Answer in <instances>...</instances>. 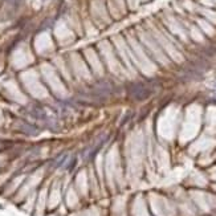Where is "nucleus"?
<instances>
[{
	"mask_svg": "<svg viewBox=\"0 0 216 216\" xmlns=\"http://www.w3.org/2000/svg\"><path fill=\"white\" fill-rule=\"evenodd\" d=\"M149 94H150V90H149V89H146L145 86L142 85V84H137V85H134L133 96L135 97V98L145 100L146 97H149Z\"/></svg>",
	"mask_w": 216,
	"mask_h": 216,
	"instance_id": "f257e3e1",
	"label": "nucleus"
}]
</instances>
